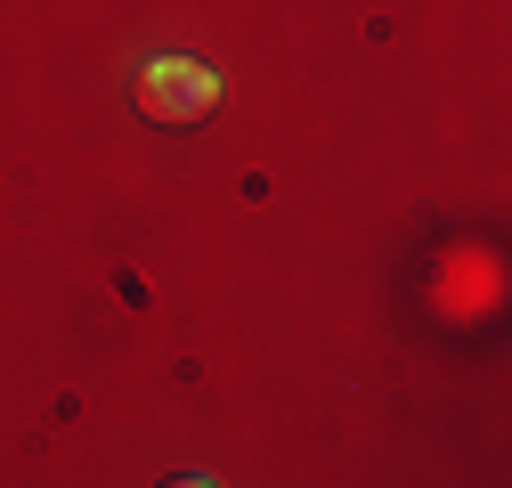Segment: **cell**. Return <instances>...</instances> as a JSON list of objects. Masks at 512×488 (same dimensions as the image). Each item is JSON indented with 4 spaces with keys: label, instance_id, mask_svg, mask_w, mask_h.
<instances>
[{
    "label": "cell",
    "instance_id": "1",
    "mask_svg": "<svg viewBox=\"0 0 512 488\" xmlns=\"http://www.w3.org/2000/svg\"><path fill=\"white\" fill-rule=\"evenodd\" d=\"M220 106V74L196 57H147L139 66V114L155 122H204Z\"/></svg>",
    "mask_w": 512,
    "mask_h": 488
}]
</instances>
